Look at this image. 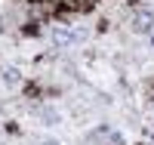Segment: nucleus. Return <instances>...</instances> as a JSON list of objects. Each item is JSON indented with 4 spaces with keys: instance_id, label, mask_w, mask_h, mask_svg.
<instances>
[{
    "instance_id": "1",
    "label": "nucleus",
    "mask_w": 154,
    "mask_h": 145,
    "mask_svg": "<svg viewBox=\"0 0 154 145\" xmlns=\"http://www.w3.org/2000/svg\"><path fill=\"white\" fill-rule=\"evenodd\" d=\"M46 145H56V142H46Z\"/></svg>"
}]
</instances>
